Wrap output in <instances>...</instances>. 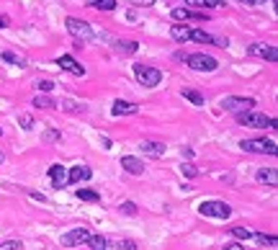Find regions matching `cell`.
Listing matches in <instances>:
<instances>
[{
    "mask_svg": "<svg viewBox=\"0 0 278 250\" xmlns=\"http://www.w3.org/2000/svg\"><path fill=\"white\" fill-rule=\"evenodd\" d=\"M34 109H47V111H52V109H57V101L52 96H44V93H37L34 96Z\"/></svg>",
    "mask_w": 278,
    "mask_h": 250,
    "instance_id": "obj_19",
    "label": "cell"
},
{
    "mask_svg": "<svg viewBox=\"0 0 278 250\" xmlns=\"http://www.w3.org/2000/svg\"><path fill=\"white\" fill-rule=\"evenodd\" d=\"M85 245L91 248V250H106V248H109V240H106L103 235H95V232H93V235L88 237Z\"/></svg>",
    "mask_w": 278,
    "mask_h": 250,
    "instance_id": "obj_24",
    "label": "cell"
},
{
    "mask_svg": "<svg viewBox=\"0 0 278 250\" xmlns=\"http://www.w3.org/2000/svg\"><path fill=\"white\" fill-rule=\"evenodd\" d=\"M19 124H21V129L31 132V129H34V119H31V114H21V116H19Z\"/></svg>",
    "mask_w": 278,
    "mask_h": 250,
    "instance_id": "obj_33",
    "label": "cell"
},
{
    "mask_svg": "<svg viewBox=\"0 0 278 250\" xmlns=\"http://www.w3.org/2000/svg\"><path fill=\"white\" fill-rule=\"evenodd\" d=\"M119 212L127 214V217H134V214H137V204H134V201H121L119 204Z\"/></svg>",
    "mask_w": 278,
    "mask_h": 250,
    "instance_id": "obj_29",
    "label": "cell"
},
{
    "mask_svg": "<svg viewBox=\"0 0 278 250\" xmlns=\"http://www.w3.org/2000/svg\"><path fill=\"white\" fill-rule=\"evenodd\" d=\"M229 232H232V237H235V240H253V235H255V232L247 230V227H232Z\"/></svg>",
    "mask_w": 278,
    "mask_h": 250,
    "instance_id": "obj_28",
    "label": "cell"
},
{
    "mask_svg": "<svg viewBox=\"0 0 278 250\" xmlns=\"http://www.w3.org/2000/svg\"><path fill=\"white\" fill-rule=\"evenodd\" d=\"M181 171H183L185 178H196V175H199V168L191 165V163H183V165H181Z\"/></svg>",
    "mask_w": 278,
    "mask_h": 250,
    "instance_id": "obj_35",
    "label": "cell"
},
{
    "mask_svg": "<svg viewBox=\"0 0 278 250\" xmlns=\"http://www.w3.org/2000/svg\"><path fill=\"white\" fill-rule=\"evenodd\" d=\"M101 145H103L106 150H109V147H111V139H109V137H101Z\"/></svg>",
    "mask_w": 278,
    "mask_h": 250,
    "instance_id": "obj_42",
    "label": "cell"
},
{
    "mask_svg": "<svg viewBox=\"0 0 278 250\" xmlns=\"http://www.w3.org/2000/svg\"><path fill=\"white\" fill-rule=\"evenodd\" d=\"M139 111V106L137 103H131V101H113V106H111V114L113 116H131V114H137Z\"/></svg>",
    "mask_w": 278,
    "mask_h": 250,
    "instance_id": "obj_15",
    "label": "cell"
},
{
    "mask_svg": "<svg viewBox=\"0 0 278 250\" xmlns=\"http://www.w3.org/2000/svg\"><path fill=\"white\" fill-rule=\"evenodd\" d=\"M222 109L224 111H229V114H247V111H253L255 109V98H245V96H227L222 101Z\"/></svg>",
    "mask_w": 278,
    "mask_h": 250,
    "instance_id": "obj_3",
    "label": "cell"
},
{
    "mask_svg": "<svg viewBox=\"0 0 278 250\" xmlns=\"http://www.w3.org/2000/svg\"><path fill=\"white\" fill-rule=\"evenodd\" d=\"M237 121L242 124V127H250V129H276V119H271V116L265 114H258V111H247V114H240Z\"/></svg>",
    "mask_w": 278,
    "mask_h": 250,
    "instance_id": "obj_4",
    "label": "cell"
},
{
    "mask_svg": "<svg viewBox=\"0 0 278 250\" xmlns=\"http://www.w3.org/2000/svg\"><path fill=\"white\" fill-rule=\"evenodd\" d=\"M65 26H67V31L73 34V37L83 44V41H91L95 34H93V29H91V23H85L83 19H75V16H70V19L65 21Z\"/></svg>",
    "mask_w": 278,
    "mask_h": 250,
    "instance_id": "obj_7",
    "label": "cell"
},
{
    "mask_svg": "<svg viewBox=\"0 0 278 250\" xmlns=\"http://www.w3.org/2000/svg\"><path fill=\"white\" fill-rule=\"evenodd\" d=\"M93 3H95V0H88V5H93Z\"/></svg>",
    "mask_w": 278,
    "mask_h": 250,
    "instance_id": "obj_44",
    "label": "cell"
},
{
    "mask_svg": "<svg viewBox=\"0 0 278 250\" xmlns=\"http://www.w3.org/2000/svg\"><path fill=\"white\" fill-rule=\"evenodd\" d=\"M137 49H139V44L131 41V39H127V41H116V44H113V52H116L119 57H131V55H137Z\"/></svg>",
    "mask_w": 278,
    "mask_h": 250,
    "instance_id": "obj_18",
    "label": "cell"
},
{
    "mask_svg": "<svg viewBox=\"0 0 278 250\" xmlns=\"http://www.w3.org/2000/svg\"><path fill=\"white\" fill-rule=\"evenodd\" d=\"M224 250H247V248L240 245V243H227V245H224Z\"/></svg>",
    "mask_w": 278,
    "mask_h": 250,
    "instance_id": "obj_38",
    "label": "cell"
},
{
    "mask_svg": "<svg viewBox=\"0 0 278 250\" xmlns=\"http://www.w3.org/2000/svg\"><path fill=\"white\" fill-rule=\"evenodd\" d=\"M170 37H173L175 41H181V44H185L188 39H191V26H170Z\"/></svg>",
    "mask_w": 278,
    "mask_h": 250,
    "instance_id": "obj_20",
    "label": "cell"
},
{
    "mask_svg": "<svg viewBox=\"0 0 278 250\" xmlns=\"http://www.w3.org/2000/svg\"><path fill=\"white\" fill-rule=\"evenodd\" d=\"M0 135H3V129H0Z\"/></svg>",
    "mask_w": 278,
    "mask_h": 250,
    "instance_id": "obj_45",
    "label": "cell"
},
{
    "mask_svg": "<svg viewBox=\"0 0 278 250\" xmlns=\"http://www.w3.org/2000/svg\"><path fill=\"white\" fill-rule=\"evenodd\" d=\"M134 77L139 80L142 88H155V85H160V80H163V73H160L157 67H149V65H134Z\"/></svg>",
    "mask_w": 278,
    "mask_h": 250,
    "instance_id": "obj_6",
    "label": "cell"
},
{
    "mask_svg": "<svg viewBox=\"0 0 278 250\" xmlns=\"http://www.w3.org/2000/svg\"><path fill=\"white\" fill-rule=\"evenodd\" d=\"M116 250H137V245L131 243V240H119V243H113Z\"/></svg>",
    "mask_w": 278,
    "mask_h": 250,
    "instance_id": "obj_36",
    "label": "cell"
},
{
    "mask_svg": "<svg viewBox=\"0 0 278 250\" xmlns=\"http://www.w3.org/2000/svg\"><path fill=\"white\" fill-rule=\"evenodd\" d=\"M188 62V67L196 70V73H214V70H219V62L217 57H211V55H204V52H196V55H188L185 57Z\"/></svg>",
    "mask_w": 278,
    "mask_h": 250,
    "instance_id": "obj_5",
    "label": "cell"
},
{
    "mask_svg": "<svg viewBox=\"0 0 278 250\" xmlns=\"http://www.w3.org/2000/svg\"><path fill=\"white\" fill-rule=\"evenodd\" d=\"M173 19L175 21H204L206 13H199V11H188V8H173Z\"/></svg>",
    "mask_w": 278,
    "mask_h": 250,
    "instance_id": "obj_17",
    "label": "cell"
},
{
    "mask_svg": "<svg viewBox=\"0 0 278 250\" xmlns=\"http://www.w3.org/2000/svg\"><path fill=\"white\" fill-rule=\"evenodd\" d=\"M181 96L185 98V101H191L193 106H204V93L193 91V88H183V91H181Z\"/></svg>",
    "mask_w": 278,
    "mask_h": 250,
    "instance_id": "obj_23",
    "label": "cell"
},
{
    "mask_svg": "<svg viewBox=\"0 0 278 250\" xmlns=\"http://www.w3.org/2000/svg\"><path fill=\"white\" fill-rule=\"evenodd\" d=\"M255 240H258V243L260 245H268V248H276L278 245V240L273 237V235H258V232H255V235H253Z\"/></svg>",
    "mask_w": 278,
    "mask_h": 250,
    "instance_id": "obj_30",
    "label": "cell"
},
{
    "mask_svg": "<svg viewBox=\"0 0 278 250\" xmlns=\"http://www.w3.org/2000/svg\"><path fill=\"white\" fill-rule=\"evenodd\" d=\"M255 178H258V183H265V186H271V189L278 186V171L276 168H260L255 173Z\"/></svg>",
    "mask_w": 278,
    "mask_h": 250,
    "instance_id": "obj_16",
    "label": "cell"
},
{
    "mask_svg": "<svg viewBox=\"0 0 278 250\" xmlns=\"http://www.w3.org/2000/svg\"><path fill=\"white\" fill-rule=\"evenodd\" d=\"M77 193V199L80 201H101V193H98V191H93V189H80V191H75Z\"/></svg>",
    "mask_w": 278,
    "mask_h": 250,
    "instance_id": "obj_25",
    "label": "cell"
},
{
    "mask_svg": "<svg viewBox=\"0 0 278 250\" xmlns=\"http://www.w3.org/2000/svg\"><path fill=\"white\" fill-rule=\"evenodd\" d=\"M59 106H62V111H67V114H85V111H88L85 103H75L73 98H65Z\"/></svg>",
    "mask_w": 278,
    "mask_h": 250,
    "instance_id": "obj_22",
    "label": "cell"
},
{
    "mask_svg": "<svg viewBox=\"0 0 278 250\" xmlns=\"http://www.w3.org/2000/svg\"><path fill=\"white\" fill-rule=\"evenodd\" d=\"M8 26H11V19H8V16H0V29H8Z\"/></svg>",
    "mask_w": 278,
    "mask_h": 250,
    "instance_id": "obj_41",
    "label": "cell"
},
{
    "mask_svg": "<svg viewBox=\"0 0 278 250\" xmlns=\"http://www.w3.org/2000/svg\"><path fill=\"white\" fill-rule=\"evenodd\" d=\"M49 181H52L55 189H65V186H67V168L62 163H55L49 168Z\"/></svg>",
    "mask_w": 278,
    "mask_h": 250,
    "instance_id": "obj_12",
    "label": "cell"
},
{
    "mask_svg": "<svg viewBox=\"0 0 278 250\" xmlns=\"http://www.w3.org/2000/svg\"><path fill=\"white\" fill-rule=\"evenodd\" d=\"M37 88H39L44 96H47V93L55 91V83H52V80H37Z\"/></svg>",
    "mask_w": 278,
    "mask_h": 250,
    "instance_id": "obj_34",
    "label": "cell"
},
{
    "mask_svg": "<svg viewBox=\"0 0 278 250\" xmlns=\"http://www.w3.org/2000/svg\"><path fill=\"white\" fill-rule=\"evenodd\" d=\"M91 235H93V232L88 227H73V230H67L65 235H62V245H65V248H80V245L88 243V237H91Z\"/></svg>",
    "mask_w": 278,
    "mask_h": 250,
    "instance_id": "obj_8",
    "label": "cell"
},
{
    "mask_svg": "<svg viewBox=\"0 0 278 250\" xmlns=\"http://www.w3.org/2000/svg\"><path fill=\"white\" fill-rule=\"evenodd\" d=\"M191 39L199 41V44H214V37H211V34H206L204 29H191Z\"/></svg>",
    "mask_w": 278,
    "mask_h": 250,
    "instance_id": "obj_26",
    "label": "cell"
},
{
    "mask_svg": "<svg viewBox=\"0 0 278 250\" xmlns=\"http://www.w3.org/2000/svg\"><path fill=\"white\" fill-rule=\"evenodd\" d=\"M134 5H155V0H129Z\"/></svg>",
    "mask_w": 278,
    "mask_h": 250,
    "instance_id": "obj_39",
    "label": "cell"
},
{
    "mask_svg": "<svg viewBox=\"0 0 278 250\" xmlns=\"http://www.w3.org/2000/svg\"><path fill=\"white\" fill-rule=\"evenodd\" d=\"M199 212L209 219H229L232 217V207L227 201H219V199H211V201H201L199 204Z\"/></svg>",
    "mask_w": 278,
    "mask_h": 250,
    "instance_id": "obj_1",
    "label": "cell"
},
{
    "mask_svg": "<svg viewBox=\"0 0 278 250\" xmlns=\"http://www.w3.org/2000/svg\"><path fill=\"white\" fill-rule=\"evenodd\" d=\"M57 65L65 70V73H70V75H75V77H83L85 75V67L80 65V62L75 59V57H70V55H62V57H57Z\"/></svg>",
    "mask_w": 278,
    "mask_h": 250,
    "instance_id": "obj_10",
    "label": "cell"
},
{
    "mask_svg": "<svg viewBox=\"0 0 278 250\" xmlns=\"http://www.w3.org/2000/svg\"><path fill=\"white\" fill-rule=\"evenodd\" d=\"M3 160H5V155H3V150H0V163H3Z\"/></svg>",
    "mask_w": 278,
    "mask_h": 250,
    "instance_id": "obj_43",
    "label": "cell"
},
{
    "mask_svg": "<svg viewBox=\"0 0 278 250\" xmlns=\"http://www.w3.org/2000/svg\"><path fill=\"white\" fill-rule=\"evenodd\" d=\"M44 139H47V142H57V139H59V132H55V129H49L47 135H44Z\"/></svg>",
    "mask_w": 278,
    "mask_h": 250,
    "instance_id": "obj_37",
    "label": "cell"
},
{
    "mask_svg": "<svg viewBox=\"0 0 278 250\" xmlns=\"http://www.w3.org/2000/svg\"><path fill=\"white\" fill-rule=\"evenodd\" d=\"M240 147L245 153H255V155H276L278 153V145L273 139H265V137H258V139H242Z\"/></svg>",
    "mask_w": 278,
    "mask_h": 250,
    "instance_id": "obj_2",
    "label": "cell"
},
{
    "mask_svg": "<svg viewBox=\"0 0 278 250\" xmlns=\"http://www.w3.org/2000/svg\"><path fill=\"white\" fill-rule=\"evenodd\" d=\"M121 168L127 173H131V175H142V173H145V163H142L139 157H134V155H124L121 157Z\"/></svg>",
    "mask_w": 278,
    "mask_h": 250,
    "instance_id": "obj_13",
    "label": "cell"
},
{
    "mask_svg": "<svg viewBox=\"0 0 278 250\" xmlns=\"http://www.w3.org/2000/svg\"><path fill=\"white\" fill-rule=\"evenodd\" d=\"M185 5H193V8H219L222 0H183Z\"/></svg>",
    "mask_w": 278,
    "mask_h": 250,
    "instance_id": "obj_27",
    "label": "cell"
},
{
    "mask_svg": "<svg viewBox=\"0 0 278 250\" xmlns=\"http://www.w3.org/2000/svg\"><path fill=\"white\" fill-rule=\"evenodd\" d=\"M91 178H93L91 165H75L67 171V183H83V181H91Z\"/></svg>",
    "mask_w": 278,
    "mask_h": 250,
    "instance_id": "obj_11",
    "label": "cell"
},
{
    "mask_svg": "<svg viewBox=\"0 0 278 250\" xmlns=\"http://www.w3.org/2000/svg\"><path fill=\"white\" fill-rule=\"evenodd\" d=\"M3 62H8V65H16V67H26L29 65V59H26L23 55H19V52H3Z\"/></svg>",
    "mask_w": 278,
    "mask_h": 250,
    "instance_id": "obj_21",
    "label": "cell"
},
{
    "mask_svg": "<svg viewBox=\"0 0 278 250\" xmlns=\"http://www.w3.org/2000/svg\"><path fill=\"white\" fill-rule=\"evenodd\" d=\"M0 250H23V245H21V240H3Z\"/></svg>",
    "mask_w": 278,
    "mask_h": 250,
    "instance_id": "obj_32",
    "label": "cell"
},
{
    "mask_svg": "<svg viewBox=\"0 0 278 250\" xmlns=\"http://www.w3.org/2000/svg\"><path fill=\"white\" fill-rule=\"evenodd\" d=\"M93 8H98V11H106V13H109V11H113V8H116V0H95Z\"/></svg>",
    "mask_w": 278,
    "mask_h": 250,
    "instance_id": "obj_31",
    "label": "cell"
},
{
    "mask_svg": "<svg viewBox=\"0 0 278 250\" xmlns=\"http://www.w3.org/2000/svg\"><path fill=\"white\" fill-rule=\"evenodd\" d=\"M139 150H142L145 155H149V157H163L167 147H165V142H152V139H145V142L139 145Z\"/></svg>",
    "mask_w": 278,
    "mask_h": 250,
    "instance_id": "obj_14",
    "label": "cell"
},
{
    "mask_svg": "<svg viewBox=\"0 0 278 250\" xmlns=\"http://www.w3.org/2000/svg\"><path fill=\"white\" fill-rule=\"evenodd\" d=\"M247 55L250 57H258V59H268V62H276L278 59V49L273 44H265V41H255L247 47Z\"/></svg>",
    "mask_w": 278,
    "mask_h": 250,
    "instance_id": "obj_9",
    "label": "cell"
},
{
    "mask_svg": "<svg viewBox=\"0 0 278 250\" xmlns=\"http://www.w3.org/2000/svg\"><path fill=\"white\" fill-rule=\"evenodd\" d=\"M242 3H245V5H265L268 0H242Z\"/></svg>",
    "mask_w": 278,
    "mask_h": 250,
    "instance_id": "obj_40",
    "label": "cell"
}]
</instances>
